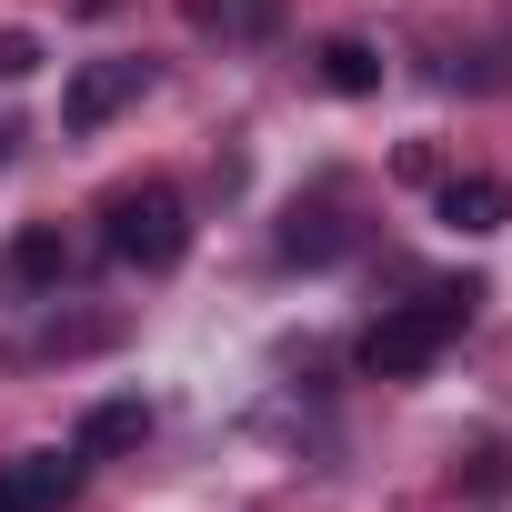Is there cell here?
I'll return each instance as SVG.
<instances>
[{
    "label": "cell",
    "instance_id": "cell-5",
    "mask_svg": "<svg viewBox=\"0 0 512 512\" xmlns=\"http://www.w3.org/2000/svg\"><path fill=\"white\" fill-rule=\"evenodd\" d=\"M502 221H512V181H492V171H462V181H442V231L482 241V231H502Z\"/></svg>",
    "mask_w": 512,
    "mask_h": 512
},
{
    "label": "cell",
    "instance_id": "cell-4",
    "mask_svg": "<svg viewBox=\"0 0 512 512\" xmlns=\"http://www.w3.org/2000/svg\"><path fill=\"white\" fill-rule=\"evenodd\" d=\"M81 492V452H21V462H0V512H61Z\"/></svg>",
    "mask_w": 512,
    "mask_h": 512
},
{
    "label": "cell",
    "instance_id": "cell-9",
    "mask_svg": "<svg viewBox=\"0 0 512 512\" xmlns=\"http://www.w3.org/2000/svg\"><path fill=\"white\" fill-rule=\"evenodd\" d=\"M282 251H292V262H332V251H342V221H332V211H292Z\"/></svg>",
    "mask_w": 512,
    "mask_h": 512
},
{
    "label": "cell",
    "instance_id": "cell-2",
    "mask_svg": "<svg viewBox=\"0 0 512 512\" xmlns=\"http://www.w3.org/2000/svg\"><path fill=\"white\" fill-rule=\"evenodd\" d=\"M101 251H111V262H131V272H171L181 251H191L181 191H171V181H121V191L101 201Z\"/></svg>",
    "mask_w": 512,
    "mask_h": 512
},
{
    "label": "cell",
    "instance_id": "cell-6",
    "mask_svg": "<svg viewBox=\"0 0 512 512\" xmlns=\"http://www.w3.org/2000/svg\"><path fill=\"white\" fill-rule=\"evenodd\" d=\"M141 442H151V402L121 392V402H91V412H81V442H71V452H81V462H111V452H141Z\"/></svg>",
    "mask_w": 512,
    "mask_h": 512
},
{
    "label": "cell",
    "instance_id": "cell-10",
    "mask_svg": "<svg viewBox=\"0 0 512 512\" xmlns=\"http://www.w3.org/2000/svg\"><path fill=\"white\" fill-rule=\"evenodd\" d=\"M462 482H472V492H512V452H502V442H482V452L462 462Z\"/></svg>",
    "mask_w": 512,
    "mask_h": 512
},
{
    "label": "cell",
    "instance_id": "cell-3",
    "mask_svg": "<svg viewBox=\"0 0 512 512\" xmlns=\"http://www.w3.org/2000/svg\"><path fill=\"white\" fill-rule=\"evenodd\" d=\"M141 91H151V61H81V71H71V91H61V131H71V141H91V131H101L111 111H131Z\"/></svg>",
    "mask_w": 512,
    "mask_h": 512
},
{
    "label": "cell",
    "instance_id": "cell-11",
    "mask_svg": "<svg viewBox=\"0 0 512 512\" xmlns=\"http://www.w3.org/2000/svg\"><path fill=\"white\" fill-rule=\"evenodd\" d=\"M41 71V41L31 31H0V81H31Z\"/></svg>",
    "mask_w": 512,
    "mask_h": 512
},
{
    "label": "cell",
    "instance_id": "cell-1",
    "mask_svg": "<svg viewBox=\"0 0 512 512\" xmlns=\"http://www.w3.org/2000/svg\"><path fill=\"white\" fill-rule=\"evenodd\" d=\"M472 282H442V292H422V302H392L372 332H362V372L372 382H422L452 342H462V322H472Z\"/></svg>",
    "mask_w": 512,
    "mask_h": 512
},
{
    "label": "cell",
    "instance_id": "cell-7",
    "mask_svg": "<svg viewBox=\"0 0 512 512\" xmlns=\"http://www.w3.org/2000/svg\"><path fill=\"white\" fill-rule=\"evenodd\" d=\"M11 282H21V292H61V282H71V241H61L51 221H31V231L11 241Z\"/></svg>",
    "mask_w": 512,
    "mask_h": 512
},
{
    "label": "cell",
    "instance_id": "cell-8",
    "mask_svg": "<svg viewBox=\"0 0 512 512\" xmlns=\"http://www.w3.org/2000/svg\"><path fill=\"white\" fill-rule=\"evenodd\" d=\"M322 81L342 101H362V91H382V51L372 41H322Z\"/></svg>",
    "mask_w": 512,
    "mask_h": 512
}]
</instances>
